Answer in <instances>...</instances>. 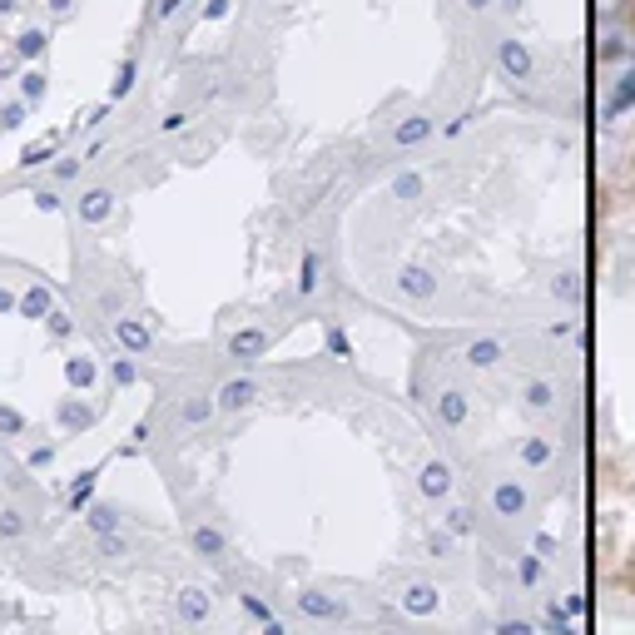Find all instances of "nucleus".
Returning <instances> with one entry per match:
<instances>
[{
  "label": "nucleus",
  "mask_w": 635,
  "mask_h": 635,
  "mask_svg": "<svg viewBox=\"0 0 635 635\" xmlns=\"http://www.w3.org/2000/svg\"><path fill=\"white\" fill-rule=\"evenodd\" d=\"M497 65H502V75H507V80H526V75H531V50H526L521 40H502Z\"/></svg>",
  "instance_id": "f257e3e1"
},
{
  "label": "nucleus",
  "mask_w": 635,
  "mask_h": 635,
  "mask_svg": "<svg viewBox=\"0 0 635 635\" xmlns=\"http://www.w3.org/2000/svg\"><path fill=\"white\" fill-rule=\"evenodd\" d=\"M209 611H214V596H209L204 586H184V591H179V616H184L189 626L209 621Z\"/></svg>",
  "instance_id": "f03ea898"
},
{
  "label": "nucleus",
  "mask_w": 635,
  "mask_h": 635,
  "mask_svg": "<svg viewBox=\"0 0 635 635\" xmlns=\"http://www.w3.org/2000/svg\"><path fill=\"white\" fill-rule=\"evenodd\" d=\"M298 611H303V616H313V621H343V616H348V611H343V601L318 596V591H303V596H298Z\"/></svg>",
  "instance_id": "7ed1b4c3"
},
{
  "label": "nucleus",
  "mask_w": 635,
  "mask_h": 635,
  "mask_svg": "<svg viewBox=\"0 0 635 635\" xmlns=\"http://www.w3.org/2000/svg\"><path fill=\"white\" fill-rule=\"evenodd\" d=\"M417 487H422V497H447L452 492V467L447 462H427L422 477H417Z\"/></svg>",
  "instance_id": "20e7f679"
},
{
  "label": "nucleus",
  "mask_w": 635,
  "mask_h": 635,
  "mask_svg": "<svg viewBox=\"0 0 635 635\" xmlns=\"http://www.w3.org/2000/svg\"><path fill=\"white\" fill-rule=\"evenodd\" d=\"M15 313H20V318H30V323L50 318V288H40V283H35V288H25V293H20V303H15Z\"/></svg>",
  "instance_id": "39448f33"
},
{
  "label": "nucleus",
  "mask_w": 635,
  "mask_h": 635,
  "mask_svg": "<svg viewBox=\"0 0 635 635\" xmlns=\"http://www.w3.org/2000/svg\"><path fill=\"white\" fill-rule=\"evenodd\" d=\"M254 397H258L254 378H234V382H224V392H219V407H224V412H239V407H249Z\"/></svg>",
  "instance_id": "423d86ee"
},
{
  "label": "nucleus",
  "mask_w": 635,
  "mask_h": 635,
  "mask_svg": "<svg viewBox=\"0 0 635 635\" xmlns=\"http://www.w3.org/2000/svg\"><path fill=\"white\" fill-rule=\"evenodd\" d=\"M110 209H115V194H110V189H90V194L80 199V219H90V224H105Z\"/></svg>",
  "instance_id": "0eeeda50"
},
{
  "label": "nucleus",
  "mask_w": 635,
  "mask_h": 635,
  "mask_svg": "<svg viewBox=\"0 0 635 635\" xmlns=\"http://www.w3.org/2000/svg\"><path fill=\"white\" fill-rule=\"evenodd\" d=\"M397 288H402L407 298H432V293H437V278H432L427 268H402Z\"/></svg>",
  "instance_id": "6e6552de"
},
{
  "label": "nucleus",
  "mask_w": 635,
  "mask_h": 635,
  "mask_svg": "<svg viewBox=\"0 0 635 635\" xmlns=\"http://www.w3.org/2000/svg\"><path fill=\"white\" fill-rule=\"evenodd\" d=\"M115 338L125 343L129 353H149V343H154V338H149V328H144V323H134V318H115Z\"/></svg>",
  "instance_id": "1a4fd4ad"
},
{
  "label": "nucleus",
  "mask_w": 635,
  "mask_h": 635,
  "mask_svg": "<svg viewBox=\"0 0 635 635\" xmlns=\"http://www.w3.org/2000/svg\"><path fill=\"white\" fill-rule=\"evenodd\" d=\"M402 606H407L412 616H432V611H437V591H432L427 581H417V586L402 591Z\"/></svg>",
  "instance_id": "9d476101"
},
{
  "label": "nucleus",
  "mask_w": 635,
  "mask_h": 635,
  "mask_svg": "<svg viewBox=\"0 0 635 635\" xmlns=\"http://www.w3.org/2000/svg\"><path fill=\"white\" fill-rule=\"evenodd\" d=\"M437 417H442L447 427H462V422H467V392H442V397H437Z\"/></svg>",
  "instance_id": "9b49d317"
},
{
  "label": "nucleus",
  "mask_w": 635,
  "mask_h": 635,
  "mask_svg": "<svg viewBox=\"0 0 635 635\" xmlns=\"http://www.w3.org/2000/svg\"><path fill=\"white\" fill-rule=\"evenodd\" d=\"M229 348H234V358H258V353L268 348V333H263V328H244V333L229 338Z\"/></svg>",
  "instance_id": "f8f14e48"
},
{
  "label": "nucleus",
  "mask_w": 635,
  "mask_h": 635,
  "mask_svg": "<svg viewBox=\"0 0 635 635\" xmlns=\"http://www.w3.org/2000/svg\"><path fill=\"white\" fill-rule=\"evenodd\" d=\"M497 358H502V343H497V338H482V343L467 348V363H472V368H492Z\"/></svg>",
  "instance_id": "ddd939ff"
},
{
  "label": "nucleus",
  "mask_w": 635,
  "mask_h": 635,
  "mask_svg": "<svg viewBox=\"0 0 635 635\" xmlns=\"http://www.w3.org/2000/svg\"><path fill=\"white\" fill-rule=\"evenodd\" d=\"M492 502H497V511H502V516H516V511L526 507V492H521V487H516V482H502V487H497V497H492Z\"/></svg>",
  "instance_id": "4468645a"
},
{
  "label": "nucleus",
  "mask_w": 635,
  "mask_h": 635,
  "mask_svg": "<svg viewBox=\"0 0 635 635\" xmlns=\"http://www.w3.org/2000/svg\"><path fill=\"white\" fill-rule=\"evenodd\" d=\"M427 134H432V120H427V115H412V120L397 125V144H422Z\"/></svg>",
  "instance_id": "2eb2a0df"
},
{
  "label": "nucleus",
  "mask_w": 635,
  "mask_h": 635,
  "mask_svg": "<svg viewBox=\"0 0 635 635\" xmlns=\"http://www.w3.org/2000/svg\"><path fill=\"white\" fill-rule=\"evenodd\" d=\"M194 551L199 556H224V536L214 526H194Z\"/></svg>",
  "instance_id": "dca6fc26"
},
{
  "label": "nucleus",
  "mask_w": 635,
  "mask_h": 635,
  "mask_svg": "<svg viewBox=\"0 0 635 635\" xmlns=\"http://www.w3.org/2000/svg\"><path fill=\"white\" fill-rule=\"evenodd\" d=\"M214 407H219V402H209V397H189V402H184V422H189V427H199V422H209V417H214Z\"/></svg>",
  "instance_id": "f3484780"
},
{
  "label": "nucleus",
  "mask_w": 635,
  "mask_h": 635,
  "mask_svg": "<svg viewBox=\"0 0 635 635\" xmlns=\"http://www.w3.org/2000/svg\"><path fill=\"white\" fill-rule=\"evenodd\" d=\"M65 378L75 382V387H90V382H95V363H90V358H70V363H65Z\"/></svg>",
  "instance_id": "a211bd4d"
},
{
  "label": "nucleus",
  "mask_w": 635,
  "mask_h": 635,
  "mask_svg": "<svg viewBox=\"0 0 635 635\" xmlns=\"http://www.w3.org/2000/svg\"><path fill=\"white\" fill-rule=\"evenodd\" d=\"M422 189H427V179H422V174H397V184H392V194H397V199H417Z\"/></svg>",
  "instance_id": "6ab92c4d"
},
{
  "label": "nucleus",
  "mask_w": 635,
  "mask_h": 635,
  "mask_svg": "<svg viewBox=\"0 0 635 635\" xmlns=\"http://www.w3.org/2000/svg\"><path fill=\"white\" fill-rule=\"evenodd\" d=\"M626 105H635V70L626 75V80H621V90H616V100L606 105V115H621Z\"/></svg>",
  "instance_id": "aec40b11"
},
{
  "label": "nucleus",
  "mask_w": 635,
  "mask_h": 635,
  "mask_svg": "<svg viewBox=\"0 0 635 635\" xmlns=\"http://www.w3.org/2000/svg\"><path fill=\"white\" fill-rule=\"evenodd\" d=\"M20 95H25V100H40V95H45V75H40V70H25V75H20Z\"/></svg>",
  "instance_id": "412c9836"
},
{
  "label": "nucleus",
  "mask_w": 635,
  "mask_h": 635,
  "mask_svg": "<svg viewBox=\"0 0 635 635\" xmlns=\"http://www.w3.org/2000/svg\"><path fill=\"white\" fill-rule=\"evenodd\" d=\"M318 283V254H303V273H298V293H313Z\"/></svg>",
  "instance_id": "4be33fe9"
},
{
  "label": "nucleus",
  "mask_w": 635,
  "mask_h": 635,
  "mask_svg": "<svg viewBox=\"0 0 635 635\" xmlns=\"http://www.w3.org/2000/svg\"><path fill=\"white\" fill-rule=\"evenodd\" d=\"M20 531H25V516H20V511H0V536L10 541V536H20Z\"/></svg>",
  "instance_id": "5701e85b"
},
{
  "label": "nucleus",
  "mask_w": 635,
  "mask_h": 635,
  "mask_svg": "<svg viewBox=\"0 0 635 635\" xmlns=\"http://www.w3.org/2000/svg\"><path fill=\"white\" fill-rule=\"evenodd\" d=\"M90 526L105 536V531H115V511L110 507H90Z\"/></svg>",
  "instance_id": "b1692460"
},
{
  "label": "nucleus",
  "mask_w": 635,
  "mask_h": 635,
  "mask_svg": "<svg viewBox=\"0 0 635 635\" xmlns=\"http://www.w3.org/2000/svg\"><path fill=\"white\" fill-rule=\"evenodd\" d=\"M40 50H45V35L40 30H25L20 35V55H40Z\"/></svg>",
  "instance_id": "393cba45"
},
{
  "label": "nucleus",
  "mask_w": 635,
  "mask_h": 635,
  "mask_svg": "<svg viewBox=\"0 0 635 635\" xmlns=\"http://www.w3.org/2000/svg\"><path fill=\"white\" fill-rule=\"evenodd\" d=\"M521 457H526L531 467H541V462L551 457V447H546V442H526V447H521Z\"/></svg>",
  "instance_id": "a878e982"
},
{
  "label": "nucleus",
  "mask_w": 635,
  "mask_h": 635,
  "mask_svg": "<svg viewBox=\"0 0 635 635\" xmlns=\"http://www.w3.org/2000/svg\"><path fill=\"white\" fill-rule=\"evenodd\" d=\"M526 402H531V407H546V402H551V387H546V382H531V387H526Z\"/></svg>",
  "instance_id": "bb28decb"
},
{
  "label": "nucleus",
  "mask_w": 635,
  "mask_h": 635,
  "mask_svg": "<svg viewBox=\"0 0 635 635\" xmlns=\"http://www.w3.org/2000/svg\"><path fill=\"white\" fill-rule=\"evenodd\" d=\"M100 551H105V556H125V541H120L115 531H105V536H100Z\"/></svg>",
  "instance_id": "cd10ccee"
},
{
  "label": "nucleus",
  "mask_w": 635,
  "mask_h": 635,
  "mask_svg": "<svg viewBox=\"0 0 635 635\" xmlns=\"http://www.w3.org/2000/svg\"><path fill=\"white\" fill-rule=\"evenodd\" d=\"M45 323H50V333H55V338H65V333H70V318H65V313H55V308H50V318H45Z\"/></svg>",
  "instance_id": "c85d7f7f"
},
{
  "label": "nucleus",
  "mask_w": 635,
  "mask_h": 635,
  "mask_svg": "<svg viewBox=\"0 0 635 635\" xmlns=\"http://www.w3.org/2000/svg\"><path fill=\"white\" fill-rule=\"evenodd\" d=\"M25 422H20V412H10V407H0V432H20Z\"/></svg>",
  "instance_id": "c756f323"
},
{
  "label": "nucleus",
  "mask_w": 635,
  "mask_h": 635,
  "mask_svg": "<svg viewBox=\"0 0 635 635\" xmlns=\"http://www.w3.org/2000/svg\"><path fill=\"white\" fill-rule=\"evenodd\" d=\"M184 5H189V0H159V5H154V15H159V20H169V15H179Z\"/></svg>",
  "instance_id": "7c9ffc66"
},
{
  "label": "nucleus",
  "mask_w": 635,
  "mask_h": 635,
  "mask_svg": "<svg viewBox=\"0 0 635 635\" xmlns=\"http://www.w3.org/2000/svg\"><path fill=\"white\" fill-rule=\"evenodd\" d=\"M90 492H95V482H90V477H85V482H80V487H75V497H70V507L80 511V507H85V502H90Z\"/></svg>",
  "instance_id": "2f4dec72"
},
{
  "label": "nucleus",
  "mask_w": 635,
  "mask_h": 635,
  "mask_svg": "<svg viewBox=\"0 0 635 635\" xmlns=\"http://www.w3.org/2000/svg\"><path fill=\"white\" fill-rule=\"evenodd\" d=\"M115 382H120V387H129V382H134V363L115 358Z\"/></svg>",
  "instance_id": "473e14b6"
},
{
  "label": "nucleus",
  "mask_w": 635,
  "mask_h": 635,
  "mask_svg": "<svg viewBox=\"0 0 635 635\" xmlns=\"http://www.w3.org/2000/svg\"><path fill=\"white\" fill-rule=\"evenodd\" d=\"M45 159H50V149H45V144H30V149H25V159H20V164H45Z\"/></svg>",
  "instance_id": "72a5a7b5"
},
{
  "label": "nucleus",
  "mask_w": 635,
  "mask_h": 635,
  "mask_svg": "<svg viewBox=\"0 0 635 635\" xmlns=\"http://www.w3.org/2000/svg\"><path fill=\"white\" fill-rule=\"evenodd\" d=\"M35 209H45V214H55V209H60V194H50V189H45V194H35Z\"/></svg>",
  "instance_id": "f704fd0d"
},
{
  "label": "nucleus",
  "mask_w": 635,
  "mask_h": 635,
  "mask_svg": "<svg viewBox=\"0 0 635 635\" xmlns=\"http://www.w3.org/2000/svg\"><path fill=\"white\" fill-rule=\"evenodd\" d=\"M224 15H229V0H209L204 5V20H224Z\"/></svg>",
  "instance_id": "c9c22d12"
},
{
  "label": "nucleus",
  "mask_w": 635,
  "mask_h": 635,
  "mask_svg": "<svg viewBox=\"0 0 635 635\" xmlns=\"http://www.w3.org/2000/svg\"><path fill=\"white\" fill-rule=\"evenodd\" d=\"M328 348H333V353H338V358H348V338H343V333H338V328H333V333H328Z\"/></svg>",
  "instance_id": "e433bc0d"
},
{
  "label": "nucleus",
  "mask_w": 635,
  "mask_h": 635,
  "mask_svg": "<svg viewBox=\"0 0 635 635\" xmlns=\"http://www.w3.org/2000/svg\"><path fill=\"white\" fill-rule=\"evenodd\" d=\"M129 85H134V65H120V80H115V95H125Z\"/></svg>",
  "instance_id": "4c0bfd02"
},
{
  "label": "nucleus",
  "mask_w": 635,
  "mask_h": 635,
  "mask_svg": "<svg viewBox=\"0 0 635 635\" xmlns=\"http://www.w3.org/2000/svg\"><path fill=\"white\" fill-rule=\"evenodd\" d=\"M447 526H452V531H457V536H462V531H467V526H472V521H467V511H452V516H447Z\"/></svg>",
  "instance_id": "58836bf2"
},
{
  "label": "nucleus",
  "mask_w": 635,
  "mask_h": 635,
  "mask_svg": "<svg viewBox=\"0 0 635 635\" xmlns=\"http://www.w3.org/2000/svg\"><path fill=\"white\" fill-rule=\"evenodd\" d=\"M20 115H25V110H20V105H10V110L0 115V125H5V129H15V125H20Z\"/></svg>",
  "instance_id": "ea45409f"
},
{
  "label": "nucleus",
  "mask_w": 635,
  "mask_h": 635,
  "mask_svg": "<svg viewBox=\"0 0 635 635\" xmlns=\"http://www.w3.org/2000/svg\"><path fill=\"white\" fill-rule=\"evenodd\" d=\"M15 303H20V298H15V293H10V288H5V283H0V313H10V308H15Z\"/></svg>",
  "instance_id": "a19ab883"
},
{
  "label": "nucleus",
  "mask_w": 635,
  "mask_h": 635,
  "mask_svg": "<svg viewBox=\"0 0 635 635\" xmlns=\"http://www.w3.org/2000/svg\"><path fill=\"white\" fill-rule=\"evenodd\" d=\"M263 635H288V626H283V621H268V626H263Z\"/></svg>",
  "instance_id": "79ce46f5"
},
{
  "label": "nucleus",
  "mask_w": 635,
  "mask_h": 635,
  "mask_svg": "<svg viewBox=\"0 0 635 635\" xmlns=\"http://www.w3.org/2000/svg\"><path fill=\"white\" fill-rule=\"evenodd\" d=\"M502 635H531V631H526V626L516 621V626H502Z\"/></svg>",
  "instance_id": "37998d69"
},
{
  "label": "nucleus",
  "mask_w": 635,
  "mask_h": 635,
  "mask_svg": "<svg viewBox=\"0 0 635 635\" xmlns=\"http://www.w3.org/2000/svg\"><path fill=\"white\" fill-rule=\"evenodd\" d=\"M487 5H492V0H467V10H487Z\"/></svg>",
  "instance_id": "c03bdc74"
},
{
  "label": "nucleus",
  "mask_w": 635,
  "mask_h": 635,
  "mask_svg": "<svg viewBox=\"0 0 635 635\" xmlns=\"http://www.w3.org/2000/svg\"><path fill=\"white\" fill-rule=\"evenodd\" d=\"M55 10H70V0H55Z\"/></svg>",
  "instance_id": "a18cd8bd"
},
{
  "label": "nucleus",
  "mask_w": 635,
  "mask_h": 635,
  "mask_svg": "<svg viewBox=\"0 0 635 635\" xmlns=\"http://www.w3.org/2000/svg\"><path fill=\"white\" fill-rule=\"evenodd\" d=\"M10 5H15V0H0V10H10Z\"/></svg>",
  "instance_id": "49530a36"
}]
</instances>
